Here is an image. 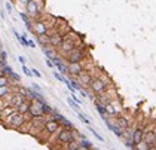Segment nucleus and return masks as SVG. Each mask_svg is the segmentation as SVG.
I'll use <instances>...</instances> for the list:
<instances>
[{
  "label": "nucleus",
  "instance_id": "16",
  "mask_svg": "<svg viewBox=\"0 0 156 150\" xmlns=\"http://www.w3.org/2000/svg\"><path fill=\"white\" fill-rule=\"evenodd\" d=\"M20 16H21V20L24 21V24H25V27H27V30H30L31 31V25H33V20L27 15V13H24V12H21L20 13Z\"/></svg>",
  "mask_w": 156,
  "mask_h": 150
},
{
  "label": "nucleus",
  "instance_id": "15",
  "mask_svg": "<svg viewBox=\"0 0 156 150\" xmlns=\"http://www.w3.org/2000/svg\"><path fill=\"white\" fill-rule=\"evenodd\" d=\"M30 105H31V100L25 98L24 103L16 109V112H20V113H23V115H27V113H28V110H30Z\"/></svg>",
  "mask_w": 156,
  "mask_h": 150
},
{
  "label": "nucleus",
  "instance_id": "13",
  "mask_svg": "<svg viewBox=\"0 0 156 150\" xmlns=\"http://www.w3.org/2000/svg\"><path fill=\"white\" fill-rule=\"evenodd\" d=\"M37 42H39L40 46H49L51 45V34H49V31L45 33V34L37 36Z\"/></svg>",
  "mask_w": 156,
  "mask_h": 150
},
{
  "label": "nucleus",
  "instance_id": "19",
  "mask_svg": "<svg viewBox=\"0 0 156 150\" xmlns=\"http://www.w3.org/2000/svg\"><path fill=\"white\" fill-rule=\"evenodd\" d=\"M77 144H79V149H92V147H94L92 143H91L89 140H86V138H82V141L77 143Z\"/></svg>",
  "mask_w": 156,
  "mask_h": 150
},
{
  "label": "nucleus",
  "instance_id": "31",
  "mask_svg": "<svg viewBox=\"0 0 156 150\" xmlns=\"http://www.w3.org/2000/svg\"><path fill=\"white\" fill-rule=\"evenodd\" d=\"M28 2H30V0H18V3H21V5H27V3H28Z\"/></svg>",
  "mask_w": 156,
  "mask_h": 150
},
{
  "label": "nucleus",
  "instance_id": "18",
  "mask_svg": "<svg viewBox=\"0 0 156 150\" xmlns=\"http://www.w3.org/2000/svg\"><path fill=\"white\" fill-rule=\"evenodd\" d=\"M104 107H106V115H108V116H118L119 115V110H118V109H115L110 103L106 104Z\"/></svg>",
  "mask_w": 156,
  "mask_h": 150
},
{
  "label": "nucleus",
  "instance_id": "1",
  "mask_svg": "<svg viewBox=\"0 0 156 150\" xmlns=\"http://www.w3.org/2000/svg\"><path fill=\"white\" fill-rule=\"evenodd\" d=\"M43 6H45L43 0H30L25 5V13L31 20H39L42 15V11H43Z\"/></svg>",
  "mask_w": 156,
  "mask_h": 150
},
{
  "label": "nucleus",
  "instance_id": "4",
  "mask_svg": "<svg viewBox=\"0 0 156 150\" xmlns=\"http://www.w3.org/2000/svg\"><path fill=\"white\" fill-rule=\"evenodd\" d=\"M89 88L94 91V94H98V95H103V94L107 91L108 85L106 82H103L100 77H95V79H92L91 82V85H89Z\"/></svg>",
  "mask_w": 156,
  "mask_h": 150
},
{
  "label": "nucleus",
  "instance_id": "25",
  "mask_svg": "<svg viewBox=\"0 0 156 150\" xmlns=\"http://www.w3.org/2000/svg\"><path fill=\"white\" fill-rule=\"evenodd\" d=\"M54 76H55V79H57V80H60V82L64 80V76H61L60 71H55V73H54Z\"/></svg>",
  "mask_w": 156,
  "mask_h": 150
},
{
  "label": "nucleus",
  "instance_id": "9",
  "mask_svg": "<svg viewBox=\"0 0 156 150\" xmlns=\"http://www.w3.org/2000/svg\"><path fill=\"white\" fill-rule=\"evenodd\" d=\"M76 79H77V82L82 85V88L83 86H89L91 85V82H92V77H91V74L88 73V71H80L77 76H76Z\"/></svg>",
  "mask_w": 156,
  "mask_h": 150
},
{
  "label": "nucleus",
  "instance_id": "22",
  "mask_svg": "<svg viewBox=\"0 0 156 150\" xmlns=\"http://www.w3.org/2000/svg\"><path fill=\"white\" fill-rule=\"evenodd\" d=\"M76 113H77V116H79V117L82 119V122H83V123H86V125H89V122H91V120H89V119H88V117H86V116H85L83 113L80 112V110H79V112H76Z\"/></svg>",
  "mask_w": 156,
  "mask_h": 150
},
{
  "label": "nucleus",
  "instance_id": "23",
  "mask_svg": "<svg viewBox=\"0 0 156 150\" xmlns=\"http://www.w3.org/2000/svg\"><path fill=\"white\" fill-rule=\"evenodd\" d=\"M23 73H25V76H28V77H30V76H33V73H31V70L28 69V67H27V66H23Z\"/></svg>",
  "mask_w": 156,
  "mask_h": 150
},
{
  "label": "nucleus",
  "instance_id": "28",
  "mask_svg": "<svg viewBox=\"0 0 156 150\" xmlns=\"http://www.w3.org/2000/svg\"><path fill=\"white\" fill-rule=\"evenodd\" d=\"M27 45H28L30 48H36V43H34L33 40H27Z\"/></svg>",
  "mask_w": 156,
  "mask_h": 150
},
{
  "label": "nucleus",
  "instance_id": "21",
  "mask_svg": "<svg viewBox=\"0 0 156 150\" xmlns=\"http://www.w3.org/2000/svg\"><path fill=\"white\" fill-rule=\"evenodd\" d=\"M67 103L70 104V107H72V109H74V112H79V110H80V109H79V103H76L72 97H69V98H67Z\"/></svg>",
  "mask_w": 156,
  "mask_h": 150
},
{
  "label": "nucleus",
  "instance_id": "27",
  "mask_svg": "<svg viewBox=\"0 0 156 150\" xmlns=\"http://www.w3.org/2000/svg\"><path fill=\"white\" fill-rule=\"evenodd\" d=\"M31 73H33V76H36V77H42V74H40V71H37L36 69L31 70Z\"/></svg>",
  "mask_w": 156,
  "mask_h": 150
},
{
  "label": "nucleus",
  "instance_id": "14",
  "mask_svg": "<svg viewBox=\"0 0 156 150\" xmlns=\"http://www.w3.org/2000/svg\"><path fill=\"white\" fill-rule=\"evenodd\" d=\"M42 51H43V54L46 55V58L54 59V58L57 57V51H55V48H52L51 45H49V46H42Z\"/></svg>",
  "mask_w": 156,
  "mask_h": 150
},
{
  "label": "nucleus",
  "instance_id": "10",
  "mask_svg": "<svg viewBox=\"0 0 156 150\" xmlns=\"http://www.w3.org/2000/svg\"><path fill=\"white\" fill-rule=\"evenodd\" d=\"M62 40H64V34L60 31H55L54 34H51V46L52 48H61L62 45Z\"/></svg>",
  "mask_w": 156,
  "mask_h": 150
},
{
  "label": "nucleus",
  "instance_id": "8",
  "mask_svg": "<svg viewBox=\"0 0 156 150\" xmlns=\"http://www.w3.org/2000/svg\"><path fill=\"white\" fill-rule=\"evenodd\" d=\"M67 70H69V76H77L80 71H83L82 62H67Z\"/></svg>",
  "mask_w": 156,
  "mask_h": 150
},
{
  "label": "nucleus",
  "instance_id": "5",
  "mask_svg": "<svg viewBox=\"0 0 156 150\" xmlns=\"http://www.w3.org/2000/svg\"><path fill=\"white\" fill-rule=\"evenodd\" d=\"M49 24H46L45 21H40V20H34L33 21V25H31V31L34 33L36 36H40V34H45L49 31Z\"/></svg>",
  "mask_w": 156,
  "mask_h": 150
},
{
  "label": "nucleus",
  "instance_id": "29",
  "mask_svg": "<svg viewBox=\"0 0 156 150\" xmlns=\"http://www.w3.org/2000/svg\"><path fill=\"white\" fill-rule=\"evenodd\" d=\"M6 11L9 12V13L12 12V6H11V3H6Z\"/></svg>",
  "mask_w": 156,
  "mask_h": 150
},
{
  "label": "nucleus",
  "instance_id": "30",
  "mask_svg": "<svg viewBox=\"0 0 156 150\" xmlns=\"http://www.w3.org/2000/svg\"><path fill=\"white\" fill-rule=\"evenodd\" d=\"M18 61H20V62H21L23 66H24V64H25V58H24V57H21V55L18 57Z\"/></svg>",
  "mask_w": 156,
  "mask_h": 150
},
{
  "label": "nucleus",
  "instance_id": "26",
  "mask_svg": "<svg viewBox=\"0 0 156 150\" xmlns=\"http://www.w3.org/2000/svg\"><path fill=\"white\" fill-rule=\"evenodd\" d=\"M31 88H33L34 91H37V92H42V89H40V86H39L37 83H31Z\"/></svg>",
  "mask_w": 156,
  "mask_h": 150
},
{
  "label": "nucleus",
  "instance_id": "24",
  "mask_svg": "<svg viewBox=\"0 0 156 150\" xmlns=\"http://www.w3.org/2000/svg\"><path fill=\"white\" fill-rule=\"evenodd\" d=\"M89 131H91V132H92V135H94V137H95V138H98V140H100V141H104V138H103V137H101V135H100V134H98V132H95V131H94V129H92V128H89Z\"/></svg>",
  "mask_w": 156,
  "mask_h": 150
},
{
  "label": "nucleus",
  "instance_id": "3",
  "mask_svg": "<svg viewBox=\"0 0 156 150\" xmlns=\"http://www.w3.org/2000/svg\"><path fill=\"white\" fill-rule=\"evenodd\" d=\"M85 58H86V52L83 51V48L76 46L64 57V59H66V62H82Z\"/></svg>",
  "mask_w": 156,
  "mask_h": 150
},
{
  "label": "nucleus",
  "instance_id": "6",
  "mask_svg": "<svg viewBox=\"0 0 156 150\" xmlns=\"http://www.w3.org/2000/svg\"><path fill=\"white\" fill-rule=\"evenodd\" d=\"M61 128V123L57 120V119H54V117H48V120H46V123H45V127H43V132H46V134H55L58 129Z\"/></svg>",
  "mask_w": 156,
  "mask_h": 150
},
{
  "label": "nucleus",
  "instance_id": "2",
  "mask_svg": "<svg viewBox=\"0 0 156 150\" xmlns=\"http://www.w3.org/2000/svg\"><path fill=\"white\" fill-rule=\"evenodd\" d=\"M57 141L61 144H69L72 141H76V132L74 129H67V128L61 127L57 131Z\"/></svg>",
  "mask_w": 156,
  "mask_h": 150
},
{
  "label": "nucleus",
  "instance_id": "11",
  "mask_svg": "<svg viewBox=\"0 0 156 150\" xmlns=\"http://www.w3.org/2000/svg\"><path fill=\"white\" fill-rule=\"evenodd\" d=\"M143 141L144 143H147V144L150 146V149H152L153 144L156 143V131H146V129H144Z\"/></svg>",
  "mask_w": 156,
  "mask_h": 150
},
{
  "label": "nucleus",
  "instance_id": "17",
  "mask_svg": "<svg viewBox=\"0 0 156 150\" xmlns=\"http://www.w3.org/2000/svg\"><path fill=\"white\" fill-rule=\"evenodd\" d=\"M115 122H116V123H118V127L122 128V129L129 128V122H128V119H126V117H123V116L118 117V120H115Z\"/></svg>",
  "mask_w": 156,
  "mask_h": 150
},
{
  "label": "nucleus",
  "instance_id": "7",
  "mask_svg": "<svg viewBox=\"0 0 156 150\" xmlns=\"http://www.w3.org/2000/svg\"><path fill=\"white\" fill-rule=\"evenodd\" d=\"M76 48V42H74V39L72 37H69V36H64V40H62V45H61V54H62V57H66L72 49Z\"/></svg>",
  "mask_w": 156,
  "mask_h": 150
},
{
  "label": "nucleus",
  "instance_id": "12",
  "mask_svg": "<svg viewBox=\"0 0 156 150\" xmlns=\"http://www.w3.org/2000/svg\"><path fill=\"white\" fill-rule=\"evenodd\" d=\"M143 137H144V129L141 127L132 131V140H134V144H135V146L143 143Z\"/></svg>",
  "mask_w": 156,
  "mask_h": 150
},
{
  "label": "nucleus",
  "instance_id": "20",
  "mask_svg": "<svg viewBox=\"0 0 156 150\" xmlns=\"http://www.w3.org/2000/svg\"><path fill=\"white\" fill-rule=\"evenodd\" d=\"M12 82L9 79V76L8 74H2L0 76V86H5V85H11Z\"/></svg>",
  "mask_w": 156,
  "mask_h": 150
}]
</instances>
